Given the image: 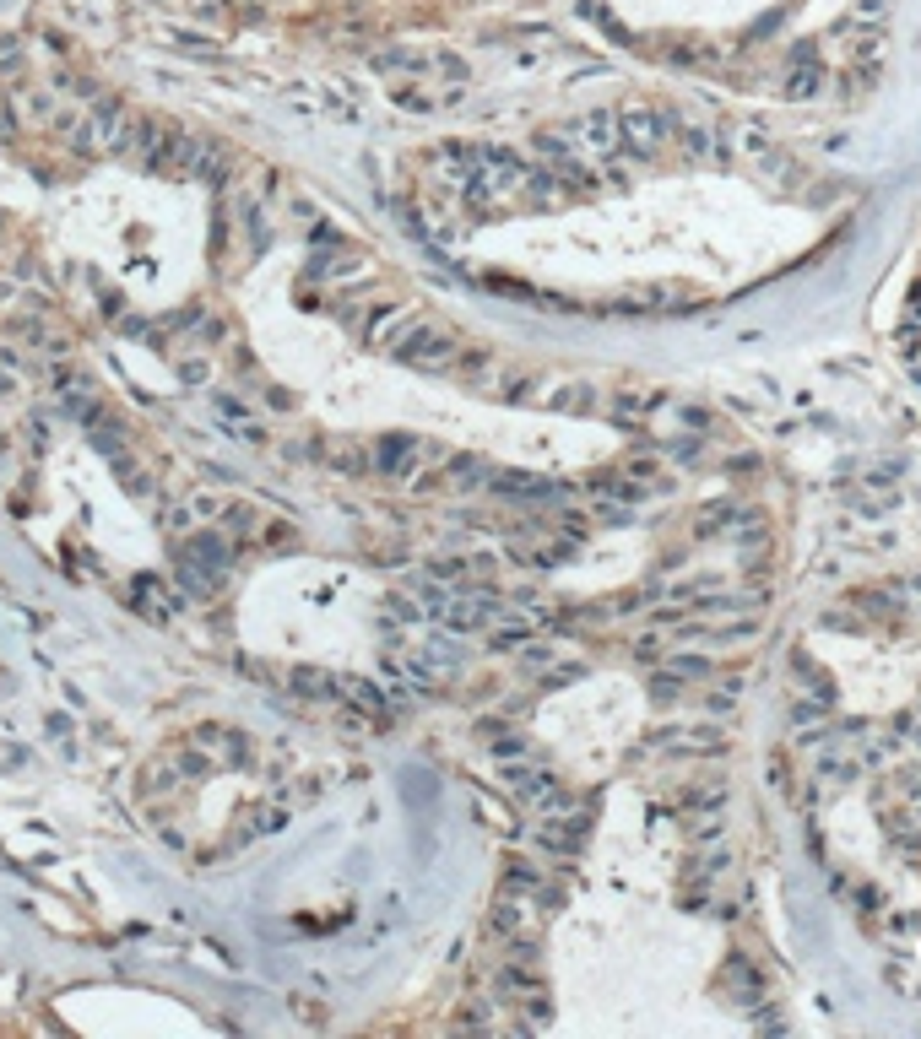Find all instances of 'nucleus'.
Listing matches in <instances>:
<instances>
[{"label":"nucleus","mask_w":921,"mask_h":1039,"mask_svg":"<svg viewBox=\"0 0 921 1039\" xmlns=\"http://www.w3.org/2000/svg\"><path fill=\"white\" fill-rule=\"evenodd\" d=\"M396 352L412 358V363H423V369H439V363L456 358V342H450L445 331H434V325H412V331L396 342Z\"/></svg>","instance_id":"obj_1"},{"label":"nucleus","mask_w":921,"mask_h":1039,"mask_svg":"<svg viewBox=\"0 0 921 1039\" xmlns=\"http://www.w3.org/2000/svg\"><path fill=\"white\" fill-rule=\"evenodd\" d=\"M499 493H515V499H553V493H559V482H542V477L510 472V477H499Z\"/></svg>","instance_id":"obj_3"},{"label":"nucleus","mask_w":921,"mask_h":1039,"mask_svg":"<svg viewBox=\"0 0 921 1039\" xmlns=\"http://www.w3.org/2000/svg\"><path fill=\"white\" fill-rule=\"evenodd\" d=\"M727 986H738L743 991V1002H754L759 991H765V980L748 969V959H727Z\"/></svg>","instance_id":"obj_4"},{"label":"nucleus","mask_w":921,"mask_h":1039,"mask_svg":"<svg viewBox=\"0 0 921 1039\" xmlns=\"http://www.w3.org/2000/svg\"><path fill=\"white\" fill-rule=\"evenodd\" d=\"M418 455H423V450H418V439H385V445L374 450V461H380V472H385V477H396V472H401L407 461H418Z\"/></svg>","instance_id":"obj_2"}]
</instances>
